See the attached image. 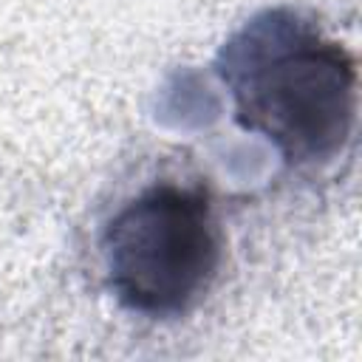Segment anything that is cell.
Listing matches in <instances>:
<instances>
[{"instance_id": "obj_1", "label": "cell", "mask_w": 362, "mask_h": 362, "mask_svg": "<svg viewBox=\"0 0 362 362\" xmlns=\"http://www.w3.org/2000/svg\"><path fill=\"white\" fill-rule=\"evenodd\" d=\"M215 74L243 130L297 170L339 158L356 124V59L294 8H266L218 51Z\"/></svg>"}, {"instance_id": "obj_2", "label": "cell", "mask_w": 362, "mask_h": 362, "mask_svg": "<svg viewBox=\"0 0 362 362\" xmlns=\"http://www.w3.org/2000/svg\"><path fill=\"white\" fill-rule=\"evenodd\" d=\"M99 260L113 300L147 320H178L212 288L223 229L201 181H153L124 198L99 232Z\"/></svg>"}]
</instances>
